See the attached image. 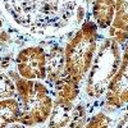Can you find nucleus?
I'll return each mask as SVG.
<instances>
[{
  "label": "nucleus",
  "mask_w": 128,
  "mask_h": 128,
  "mask_svg": "<svg viewBox=\"0 0 128 128\" xmlns=\"http://www.w3.org/2000/svg\"><path fill=\"white\" fill-rule=\"evenodd\" d=\"M110 118L108 115H105L104 113H99V114H96L94 118L86 124L87 127L90 128H94V127H108L110 126Z\"/></svg>",
  "instance_id": "obj_13"
},
{
  "label": "nucleus",
  "mask_w": 128,
  "mask_h": 128,
  "mask_svg": "<svg viewBox=\"0 0 128 128\" xmlns=\"http://www.w3.org/2000/svg\"><path fill=\"white\" fill-rule=\"evenodd\" d=\"M98 41V26L92 20H86L64 49L67 76L81 83L90 70Z\"/></svg>",
  "instance_id": "obj_3"
},
{
  "label": "nucleus",
  "mask_w": 128,
  "mask_h": 128,
  "mask_svg": "<svg viewBox=\"0 0 128 128\" xmlns=\"http://www.w3.org/2000/svg\"><path fill=\"white\" fill-rule=\"evenodd\" d=\"M19 120V102L8 98L0 100V127H6Z\"/></svg>",
  "instance_id": "obj_10"
},
{
  "label": "nucleus",
  "mask_w": 128,
  "mask_h": 128,
  "mask_svg": "<svg viewBox=\"0 0 128 128\" xmlns=\"http://www.w3.org/2000/svg\"><path fill=\"white\" fill-rule=\"evenodd\" d=\"M122 62L119 44L114 38L104 40L96 54L91 72L84 86V92L91 98H100L106 92L109 83Z\"/></svg>",
  "instance_id": "obj_4"
},
{
  "label": "nucleus",
  "mask_w": 128,
  "mask_h": 128,
  "mask_svg": "<svg viewBox=\"0 0 128 128\" xmlns=\"http://www.w3.org/2000/svg\"><path fill=\"white\" fill-rule=\"evenodd\" d=\"M92 2H95V0H86V3H87V4H90V3H92Z\"/></svg>",
  "instance_id": "obj_16"
},
{
  "label": "nucleus",
  "mask_w": 128,
  "mask_h": 128,
  "mask_svg": "<svg viewBox=\"0 0 128 128\" xmlns=\"http://www.w3.org/2000/svg\"><path fill=\"white\" fill-rule=\"evenodd\" d=\"M118 127H128V113L123 116V119L118 123Z\"/></svg>",
  "instance_id": "obj_14"
},
{
  "label": "nucleus",
  "mask_w": 128,
  "mask_h": 128,
  "mask_svg": "<svg viewBox=\"0 0 128 128\" xmlns=\"http://www.w3.org/2000/svg\"><path fill=\"white\" fill-rule=\"evenodd\" d=\"M67 74L66 72V56L64 50L59 46H54L46 59V80L50 83H56Z\"/></svg>",
  "instance_id": "obj_7"
},
{
  "label": "nucleus",
  "mask_w": 128,
  "mask_h": 128,
  "mask_svg": "<svg viewBox=\"0 0 128 128\" xmlns=\"http://www.w3.org/2000/svg\"><path fill=\"white\" fill-rule=\"evenodd\" d=\"M17 95L19 98V123L22 126H36L44 123L51 114L52 99L48 87L42 82H34L10 73Z\"/></svg>",
  "instance_id": "obj_2"
},
{
  "label": "nucleus",
  "mask_w": 128,
  "mask_h": 128,
  "mask_svg": "<svg viewBox=\"0 0 128 128\" xmlns=\"http://www.w3.org/2000/svg\"><path fill=\"white\" fill-rule=\"evenodd\" d=\"M86 123V110L82 105H76L73 109L70 127H83Z\"/></svg>",
  "instance_id": "obj_12"
},
{
  "label": "nucleus",
  "mask_w": 128,
  "mask_h": 128,
  "mask_svg": "<svg viewBox=\"0 0 128 128\" xmlns=\"http://www.w3.org/2000/svg\"><path fill=\"white\" fill-rule=\"evenodd\" d=\"M17 72L20 77L41 81L46 78V54L40 46L22 49L16 58Z\"/></svg>",
  "instance_id": "obj_5"
},
{
  "label": "nucleus",
  "mask_w": 128,
  "mask_h": 128,
  "mask_svg": "<svg viewBox=\"0 0 128 128\" xmlns=\"http://www.w3.org/2000/svg\"><path fill=\"white\" fill-rule=\"evenodd\" d=\"M6 14L28 32L54 35L77 20L80 0H2Z\"/></svg>",
  "instance_id": "obj_1"
},
{
  "label": "nucleus",
  "mask_w": 128,
  "mask_h": 128,
  "mask_svg": "<svg viewBox=\"0 0 128 128\" xmlns=\"http://www.w3.org/2000/svg\"><path fill=\"white\" fill-rule=\"evenodd\" d=\"M128 102V44L122 56L120 66L106 88V110H114Z\"/></svg>",
  "instance_id": "obj_6"
},
{
  "label": "nucleus",
  "mask_w": 128,
  "mask_h": 128,
  "mask_svg": "<svg viewBox=\"0 0 128 128\" xmlns=\"http://www.w3.org/2000/svg\"><path fill=\"white\" fill-rule=\"evenodd\" d=\"M2 27H3V19L0 18V28H2Z\"/></svg>",
  "instance_id": "obj_15"
},
{
  "label": "nucleus",
  "mask_w": 128,
  "mask_h": 128,
  "mask_svg": "<svg viewBox=\"0 0 128 128\" xmlns=\"http://www.w3.org/2000/svg\"><path fill=\"white\" fill-rule=\"evenodd\" d=\"M116 0H95L92 6V14L96 24L100 28H108L112 26L115 16Z\"/></svg>",
  "instance_id": "obj_9"
},
{
  "label": "nucleus",
  "mask_w": 128,
  "mask_h": 128,
  "mask_svg": "<svg viewBox=\"0 0 128 128\" xmlns=\"http://www.w3.org/2000/svg\"><path fill=\"white\" fill-rule=\"evenodd\" d=\"M55 101L56 105H70L78 96V83L70 80L67 74L55 83Z\"/></svg>",
  "instance_id": "obj_8"
},
{
  "label": "nucleus",
  "mask_w": 128,
  "mask_h": 128,
  "mask_svg": "<svg viewBox=\"0 0 128 128\" xmlns=\"http://www.w3.org/2000/svg\"><path fill=\"white\" fill-rule=\"evenodd\" d=\"M16 84L12 82L6 74L0 73V100L8 99V98H13L17 94L16 92Z\"/></svg>",
  "instance_id": "obj_11"
}]
</instances>
